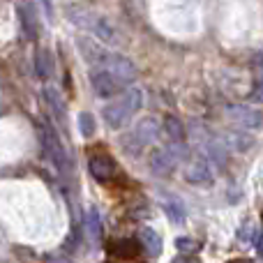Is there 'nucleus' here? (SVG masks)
Here are the masks:
<instances>
[{
	"label": "nucleus",
	"instance_id": "nucleus-1",
	"mask_svg": "<svg viewBox=\"0 0 263 263\" xmlns=\"http://www.w3.org/2000/svg\"><path fill=\"white\" fill-rule=\"evenodd\" d=\"M79 46H81V53L88 58V63L97 65V67H104L114 74L118 81L123 83H132L136 79V67L129 58L120 53H114V51H106V49H100V46L90 44L88 40H79Z\"/></svg>",
	"mask_w": 263,
	"mask_h": 263
},
{
	"label": "nucleus",
	"instance_id": "nucleus-2",
	"mask_svg": "<svg viewBox=\"0 0 263 263\" xmlns=\"http://www.w3.org/2000/svg\"><path fill=\"white\" fill-rule=\"evenodd\" d=\"M141 106H143V92H141L139 88H129V90H125V95L118 97L114 104H106L104 111H102V116H104L106 125H109L111 129H120L129 123L132 116H134Z\"/></svg>",
	"mask_w": 263,
	"mask_h": 263
},
{
	"label": "nucleus",
	"instance_id": "nucleus-3",
	"mask_svg": "<svg viewBox=\"0 0 263 263\" xmlns=\"http://www.w3.org/2000/svg\"><path fill=\"white\" fill-rule=\"evenodd\" d=\"M40 132H42V145H44L46 157L51 159V164H53L60 173H67L69 171V155H67V150H65L63 141H60L58 132L49 123L42 125Z\"/></svg>",
	"mask_w": 263,
	"mask_h": 263
},
{
	"label": "nucleus",
	"instance_id": "nucleus-4",
	"mask_svg": "<svg viewBox=\"0 0 263 263\" xmlns=\"http://www.w3.org/2000/svg\"><path fill=\"white\" fill-rule=\"evenodd\" d=\"M69 14H72V18L77 21V26L88 28V30L95 32L102 42H106V44H118V35H116L114 26H111L106 18L97 16V14H92V12H86V9H72Z\"/></svg>",
	"mask_w": 263,
	"mask_h": 263
},
{
	"label": "nucleus",
	"instance_id": "nucleus-5",
	"mask_svg": "<svg viewBox=\"0 0 263 263\" xmlns=\"http://www.w3.org/2000/svg\"><path fill=\"white\" fill-rule=\"evenodd\" d=\"M90 83H92L95 95L102 97V100H111V97H116L125 88V83L118 81V79H116L114 74H111L109 69H104V67L92 69L90 72Z\"/></svg>",
	"mask_w": 263,
	"mask_h": 263
},
{
	"label": "nucleus",
	"instance_id": "nucleus-6",
	"mask_svg": "<svg viewBox=\"0 0 263 263\" xmlns=\"http://www.w3.org/2000/svg\"><path fill=\"white\" fill-rule=\"evenodd\" d=\"M185 178H187V182H192V185H199V187L213 185V168H210L208 157L199 155V157H194L192 162H187Z\"/></svg>",
	"mask_w": 263,
	"mask_h": 263
},
{
	"label": "nucleus",
	"instance_id": "nucleus-7",
	"mask_svg": "<svg viewBox=\"0 0 263 263\" xmlns=\"http://www.w3.org/2000/svg\"><path fill=\"white\" fill-rule=\"evenodd\" d=\"M88 168H90V176L95 178L97 182H111L116 176V171H118V166H116V162L109 157V155H95V157L90 159V164H88Z\"/></svg>",
	"mask_w": 263,
	"mask_h": 263
},
{
	"label": "nucleus",
	"instance_id": "nucleus-8",
	"mask_svg": "<svg viewBox=\"0 0 263 263\" xmlns=\"http://www.w3.org/2000/svg\"><path fill=\"white\" fill-rule=\"evenodd\" d=\"M178 162H180V159L173 155L171 148H159L150 155V168H153L155 176H168V173H173Z\"/></svg>",
	"mask_w": 263,
	"mask_h": 263
},
{
	"label": "nucleus",
	"instance_id": "nucleus-9",
	"mask_svg": "<svg viewBox=\"0 0 263 263\" xmlns=\"http://www.w3.org/2000/svg\"><path fill=\"white\" fill-rule=\"evenodd\" d=\"M157 136H159L157 123H155V120H150V118H145V120H141V123L136 125V129L132 132V136H129L127 141H134L139 148H143V145L157 141ZM127 141H125V143H127Z\"/></svg>",
	"mask_w": 263,
	"mask_h": 263
},
{
	"label": "nucleus",
	"instance_id": "nucleus-10",
	"mask_svg": "<svg viewBox=\"0 0 263 263\" xmlns=\"http://www.w3.org/2000/svg\"><path fill=\"white\" fill-rule=\"evenodd\" d=\"M106 250H109L114 256H118V259L132 261V259L139 256L141 242H136L134 238H118V240H111L109 245H106Z\"/></svg>",
	"mask_w": 263,
	"mask_h": 263
},
{
	"label": "nucleus",
	"instance_id": "nucleus-11",
	"mask_svg": "<svg viewBox=\"0 0 263 263\" xmlns=\"http://www.w3.org/2000/svg\"><path fill=\"white\" fill-rule=\"evenodd\" d=\"M229 114L245 127H263V111L250 109V106H233V109H229Z\"/></svg>",
	"mask_w": 263,
	"mask_h": 263
},
{
	"label": "nucleus",
	"instance_id": "nucleus-12",
	"mask_svg": "<svg viewBox=\"0 0 263 263\" xmlns=\"http://www.w3.org/2000/svg\"><path fill=\"white\" fill-rule=\"evenodd\" d=\"M139 242L143 245V250L148 252L150 256H159V254H162V247H164L162 236H159L157 231H153V229H148V227L141 229V231H139Z\"/></svg>",
	"mask_w": 263,
	"mask_h": 263
},
{
	"label": "nucleus",
	"instance_id": "nucleus-13",
	"mask_svg": "<svg viewBox=\"0 0 263 263\" xmlns=\"http://www.w3.org/2000/svg\"><path fill=\"white\" fill-rule=\"evenodd\" d=\"M44 100L49 102L51 111H53V116L60 120V123H65V102L63 97H60V92L55 90L53 86H46L44 88Z\"/></svg>",
	"mask_w": 263,
	"mask_h": 263
},
{
	"label": "nucleus",
	"instance_id": "nucleus-14",
	"mask_svg": "<svg viewBox=\"0 0 263 263\" xmlns=\"http://www.w3.org/2000/svg\"><path fill=\"white\" fill-rule=\"evenodd\" d=\"M162 208H164V213L168 215V219H171L173 224H182V222H185V208H182V203L178 199H173V196H164V199H162Z\"/></svg>",
	"mask_w": 263,
	"mask_h": 263
},
{
	"label": "nucleus",
	"instance_id": "nucleus-15",
	"mask_svg": "<svg viewBox=\"0 0 263 263\" xmlns=\"http://www.w3.org/2000/svg\"><path fill=\"white\" fill-rule=\"evenodd\" d=\"M35 72L40 79H49L53 72V60H51V53L46 49H40L35 53Z\"/></svg>",
	"mask_w": 263,
	"mask_h": 263
},
{
	"label": "nucleus",
	"instance_id": "nucleus-16",
	"mask_svg": "<svg viewBox=\"0 0 263 263\" xmlns=\"http://www.w3.org/2000/svg\"><path fill=\"white\" fill-rule=\"evenodd\" d=\"M164 129L171 141H185V127L176 116H164Z\"/></svg>",
	"mask_w": 263,
	"mask_h": 263
},
{
	"label": "nucleus",
	"instance_id": "nucleus-17",
	"mask_svg": "<svg viewBox=\"0 0 263 263\" xmlns=\"http://www.w3.org/2000/svg\"><path fill=\"white\" fill-rule=\"evenodd\" d=\"M18 16H21V23H23V30L30 40L37 37V23H35V14H32L30 7H18Z\"/></svg>",
	"mask_w": 263,
	"mask_h": 263
},
{
	"label": "nucleus",
	"instance_id": "nucleus-18",
	"mask_svg": "<svg viewBox=\"0 0 263 263\" xmlns=\"http://www.w3.org/2000/svg\"><path fill=\"white\" fill-rule=\"evenodd\" d=\"M88 236L92 242L102 240V217L95 208H90V213H88Z\"/></svg>",
	"mask_w": 263,
	"mask_h": 263
},
{
	"label": "nucleus",
	"instance_id": "nucleus-19",
	"mask_svg": "<svg viewBox=\"0 0 263 263\" xmlns=\"http://www.w3.org/2000/svg\"><path fill=\"white\" fill-rule=\"evenodd\" d=\"M79 129H81V136H86V139H90L92 134H95V118H92L90 114H79Z\"/></svg>",
	"mask_w": 263,
	"mask_h": 263
},
{
	"label": "nucleus",
	"instance_id": "nucleus-20",
	"mask_svg": "<svg viewBox=\"0 0 263 263\" xmlns=\"http://www.w3.org/2000/svg\"><path fill=\"white\" fill-rule=\"evenodd\" d=\"M229 139H233V141H231V145H233L236 150H247L252 143H254V141H252L250 136L238 134V132H236V134H229Z\"/></svg>",
	"mask_w": 263,
	"mask_h": 263
},
{
	"label": "nucleus",
	"instance_id": "nucleus-21",
	"mask_svg": "<svg viewBox=\"0 0 263 263\" xmlns=\"http://www.w3.org/2000/svg\"><path fill=\"white\" fill-rule=\"evenodd\" d=\"M176 247L180 252H199L201 250V242L199 240H192V238H178Z\"/></svg>",
	"mask_w": 263,
	"mask_h": 263
},
{
	"label": "nucleus",
	"instance_id": "nucleus-22",
	"mask_svg": "<svg viewBox=\"0 0 263 263\" xmlns=\"http://www.w3.org/2000/svg\"><path fill=\"white\" fill-rule=\"evenodd\" d=\"M250 100L254 102V104H263V79L254 83V88H252V92H250Z\"/></svg>",
	"mask_w": 263,
	"mask_h": 263
},
{
	"label": "nucleus",
	"instance_id": "nucleus-23",
	"mask_svg": "<svg viewBox=\"0 0 263 263\" xmlns=\"http://www.w3.org/2000/svg\"><path fill=\"white\" fill-rule=\"evenodd\" d=\"M254 245H256V252L263 256V233L261 231H256V236H254Z\"/></svg>",
	"mask_w": 263,
	"mask_h": 263
},
{
	"label": "nucleus",
	"instance_id": "nucleus-24",
	"mask_svg": "<svg viewBox=\"0 0 263 263\" xmlns=\"http://www.w3.org/2000/svg\"><path fill=\"white\" fill-rule=\"evenodd\" d=\"M171 263H201L196 256H176Z\"/></svg>",
	"mask_w": 263,
	"mask_h": 263
},
{
	"label": "nucleus",
	"instance_id": "nucleus-25",
	"mask_svg": "<svg viewBox=\"0 0 263 263\" xmlns=\"http://www.w3.org/2000/svg\"><path fill=\"white\" fill-rule=\"evenodd\" d=\"M42 5H44V9H46V14H53V5H51V0H42Z\"/></svg>",
	"mask_w": 263,
	"mask_h": 263
},
{
	"label": "nucleus",
	"instance_id": "nucleus-26",
	"mask_svg": "<svg viewBox=\"0 0 263 263\" xmlns=\"http://www.w3.org/2000/svg\"><path fill=\"white\" fill-rule=\"evenodd\" d=\"M229 263H254V261H250V259H233V261H229Z\"/></svg>",
	"mask_w": 263,
	"mask_h": 263
},
{
	"label": "nucleus",
	"instance_id": "nucleus-27",
	"mask_svg": "<svg viewBox=\"0 0 263 263\" xmlns=\"http://www.w3.org/2000/svg\"><path fill=\"white\" fill-rule=\"evenodd\" d=\"M259 67L263 69V58H259Z\"/></svg>",
	"mask_w": 263,
	"mask_h": 263
}]
</instances>
